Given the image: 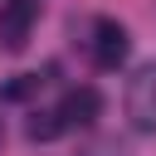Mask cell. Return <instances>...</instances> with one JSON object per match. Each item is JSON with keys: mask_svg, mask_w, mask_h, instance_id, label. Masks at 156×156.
Wrapping results in <instances>:
<instances>
[{"mask_svg": "<svg viewBox=\"0 0 156 156\" xmlns=\"http://www.w3.org/2000/svg\"><path fill=\"white\" fill-rule=\"evenodd\" d=\"M34 20H39V0H0V49L20 54L34 34Z\"/></svg>", "mask_w": 156, "mask_h": 156, "instance_id": "1", "label": "cell"}, {"mask_svg": "<svg viewBox=\"0 0 156 156\" xmlns=\"http://www.w3.org/2000/svg\"><path fill=\"white\" fill-rule=\"evenodd\" d=\"M58 132H63V117H58V112H34V117L24 122V136H29V141H54Z\"/></svg>", "mask_w": 156, "mask_h": 156, "instance_id": "5", "label": "cell"}, {"mask_svg": "<svg viewBox=\"0 0 156 156\" xmlns=\"http://www.w3.org/2000/svg\"><path fill=\"white\" fill-rule=\"evenodd\" d=\"M127 49H132V39H127V29H122L112 15L93 20V63H98V68H117V63L127 58Z\"/></svg>", "mask_w": 156, "mask_h": 156, "instance_id": "3", "label": "cell"}, {"mask_svg": "<svg viewBox=\"0 0 156 156\" xmlns=\"http://www.w3.org/2000/svg\"><path fill=\"white\" fill-rule=\"evenodd\" d=\"M58 117H63V127H93L98 117H102V93L98 88H68L63 93V102H58Z\"/></svg>", "mask_w": 156, "mask_h": 156, "instance_id": "4", "label": "cell"}, {"mask_svg": "<svg viewBox=\"0 0 156 156\" xmlns=\"http://www.w3.org/2000/svg\"><path fill=\"white\" fill-rule=\"evenodd\" d=\"M0 141H5V127H0Z\"/></svg>", "mask_w": 156, "mask_h": 156, "instance_id": "7", "label": "cell"}, {"mask_svg": "<svg viewBox=\"0 0 156 156\" xmlns=\"http://www.w3.org/2000/svg\"><path fill=\"white\" fill-rule=\"evenodd\" d=\"M39 73H20V78H10V83H0V102H29L34 93H39Z\"/></svg>", "mask_w": 156, "mask_h": 156, "instance_id": "6", "label": "cell"}, {"mask_svg": "<svg viewBox=\"0 0 156 156\" xmlns=\"http://www.w3.org/2000/svg\"><path fill=\"white\" fill-rule=\"evenodd\" d=\"M127 117L141 132H156V63H146L132 83H127Z\"/></svg>", "mask_w": 156, "mask_h": 156, "instance_id": "2", "label": "cell"}]
</instances>
